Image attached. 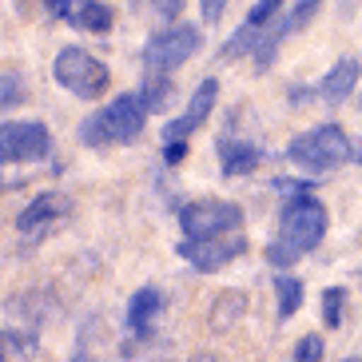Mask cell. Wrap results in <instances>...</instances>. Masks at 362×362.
<instances>
[{
  "label": "cell",
  "instance_id": "cell-7",
  "mask_svg": "<svg viewBox=\"0 0 362 362\" xmlns=\"http://www.w3.org/2000/svg\"><path fill=\"white\" fill-rule=\"evenodd\" d=\"M64 219H68V199L60 192H44L16 215V231H21L28 243H40V239H48Z\"/></svg>",
  "mask_w": 362,
  "mask_h": 362
},
{
  "label": "cell",
  "instance_id": "cell-15",
  "mask_svg": "<svg viewBox=\"0 0 362 362\" xmlns=\"http://www.w3.org/2000/svg\"><path fill=\"white\" fill-rule=\"evenodd\" d=\"M275 298H279V319H291L298 307H303V283L291 275L275 279Z\"/></svg>",
  "mask_w": 362,
  "mask_h": 362
},
{
  "label": "cell",
  "instance_id": "cell-8",
  "mask_svg": "<svg viewBox=\"0 0 362 362\" xmlns=\"http://www.w3.org/2000/svg\"><path fill=\"white\" fill-rule=\"evenodd\" d=\"M52 151V136L44 124H4L0 128V163L40 160Z\"/></svg>",
  "mask_w": 362,
  "mask_h": 362
},
{
  "label": "cell",
  "instance_id": "cell-5",
  "mask_svg": "<svg viewBox=\"0 0 362 362\" xmlns=\"http://www.w3.org/2000/svg\"><path fill=\"white\" fill-rule=\"evenodd\" d=\"M52 76H56V84L68 88V92H72V96H80V100L104 96L107 84H112V72H107V64L100 60V56L84 52V48H64V52L56 56Z\"/></svg>",
  "mask_w": 362,
  "mask_h": 362
},
{
  "label": "cell",
  "instance_id": "cell-12",
  "mask_svg": "<svg viewBox=\"0 0 362 362\" xmlns=\"http://www.w3.org/2000/svg\"><path fill=\"white\" fill-rule=\"evenodd\" d=\"M358 72H362L358 60H351V56L339 60V64L330 68V76L319 84V96L327 100V104H342V100L354 92V84H358Z\"/></svg>",
  "mask_w": 362,
  "mask_h": 362
},
{
  "label": "cell",
  "instance_id": "cell-18",
  "mask_svg": "<svg viewBox=\"0 0 362 362\" xmlns=\"http://www.w3.org/2000/svg\"><path fill=\"white\" fill-rule=\"evenodd\" d=\"M21 100H24V84H21V76L4 72V76H0V112L16 107Z\"/></svg>",
  "mask_w": 362,
  "mask_h": 362
},
{
  "label": "cell",
  "instance_id": "cell-9",
  "mask_svg": "<svg viewBox=\"0 0 362 362\" xmlns=\"http://www.w3.org/2000/svg\"><path fill=\"white\" fill-rule=\"evenodd\" d=\"M44 8L52 12V16H60V21H68L72 28H80V33H112V21H116V12L107 8L104 0H40Z\"/></svg>",
  "mask_w": 362,
  "mask_h": 362
},
{
  "label": "cell",
  "instance_id": "cell-19",
  "mask_svg": "<svg viewBox=\"0 0 362 362\" xmlns=\"http://www.w3.org/2000/svg\"><path fill=\"white\" fill-rule=\"evenodd\" d=\"M279 8H283V0H259L243 24H251V28H267V24H271V16H275Z\"/></svg>",
  "mask_w": 362,
  "mask_h": 362
},
{
  "label": "cell",
  "instance_id": "cell-10",
  "mask_svg": "<svg viewBox=\"0 0 362 362\" xmlns=\"http://www.w3.org/2000/svg\"><path fill=\"white\" fill-rule=\"evenodd\" d=\"M215 96H219V80H203V84L195 88V96H192V104H187V112H183L180 119H171V124H168L163 139H168V144H187V136H192L195 128H203V119L211 116Z\"/></svg>",
  "mask_w": 362,
  "mask_h": 362
},
{
  "label": "cell",
  "instance_id": "cell-2",
  "mask_svg": "<svg viewBox=\"0 0 362 362\" xmlns=\"http://www.w3.org/2000/svg\"><path fill=\"white\" fill-rule=\"evenodd\" d=\"M322 235H327V207L315 195L295 192L287 195V207L279 215V239L267 247V259L275 267H287L307 251H315L322 243Z\"/></svg>",
  "mask_w": 362,
  "mask_h": 362
},
{
  "label": "cell",
  "instance_id": "cell-23",
  "mask_svg": "<svg viewBox=\"0 0 362 362\" xmlns=\"http://www.w3.org/2000/svg\"><path fill=\"white\" fill-rule=\"evenodd\" d=\"M163 160H168V163H183V160H187V144H168V148H163Z\"/></svg>",
  "mask_w": 362,
  "mask_h": 362
},
{
  "label": "cell",
  "instance_id": "cell-16",
  "mask_svg": "<svg viewBox=\"0 0 362 362\" xmlns=\"http://www.w3.org/2000/svg\"><path fill=\"white\" fill-rule=\"evenodd\" d=\"M319 4H322V0H298V4H295V12H291L287 21H279V28H283V36H287V33H298L303 24H310V16L319 12Z\"/></svg>",
  "mask_w": 362,
  "mask_h": 362
},
{
  "label": "cell",
  "instance_id": "cell-6",
  "mask_svg": "<svg viewBox=\"0 0 362 362\" xmlns=\"http://www.w3.org/2000/svg\"><path fill=\"white\" fill-rule=\"evenodd\" d=\"M203 36L195 33L192 24H175L168 33H156L148 44H144V64H148V76H168L171 68H180L187 56L199 52Z\"/></svg>",
  "mask_w": 362,
  "mask_h": 362
},
{
  "label": "cell",
  "instance_id": "cell-11",
  "mask_svg": "<svg viewBox=\"0 0 362 362\" xmlns=\"http://www.w3.org/2000/svg\"><path fill=\"white\" fill-rule=\"evenodd\" d=\"M160 307H163V298H160V291H156V287H139L136 295H132V303H128V327H132L136 339H148V334H151Z\"/></svg>",
  "mask_w": 362,
  "mask_h": 362
},
{
  "label": "cell",
  "instance_id": "cell-17",
  "mask_svg": "<svg viewBox=\"0 0 362 362\" xmlns=\"http://www.w3.org/2000/svg\"><path fill=\"white\" fill-rule=\"evenodd\" d=\"M342 307H346V291L330 287L327 295H322V322H327V327H339V322H342Z\"/></svg>",
  "mask_w": 362,
  "mask_h": 362
},
{
  "label": "cell",
  "instance_id": "cell-1",
  "mask_svg": "<svg viewBox=\"0 0 362 362\" xmlns=\"http://www.w3.org/2000/svg\"><path fill=\"white\" fill-rule=\"evenodd\" d=\"M180 227H183V243L180 255L211 275L219 267H227L231 259H239L247 251V235H243V207L227 199H199L187 203L180 211Z\"/></svg>",
  "mask_w": 362,
  "mask_h": 362
},
{
  "label": "cell",
  "instance_id": "cell-14",
  "mask_svg": "<svg viewBox=\"0 0 362 362\" xmlns=\"http://www.w3.org/2000/svg\"><path fill=\"white\" fill-rule=\"evenodd\" d=\"M36 339L24 330H0V362H33Z\"/></svg>",
  "mask_w": 362,
  "mask_h": 362
},
{
  "label": "cell",
  "instance_id": "cell-20",
  "mask_svg": "<svg viewBox=\"0 0 362 362\" xmlns=\"http://www.w3.org/2000/svg\"><path fill=\"white\" fill-rule=\"evenodd\" d=\"M322 351H327V346H322L319 334H307V339L295 346V362H322Z\"/></svg>",
  "mask_w": 362,
  "mask_h": 362
},
{
  "label": "cell",
  "instance_id": "cell-3",
  "mask_svg": "<svg viewBox=\"0 0 362 362\" xmlns=\"http://www.w3.org/2000/svg\"><path fill=\"white\" fill-rule=\"evenodd\" d=\"M148 100L144 92H124L119 100H112L107 107H100L92 119L80 124V139L88 148H104V144H132L148 124Z\"/></svg>",
  "mask_w": 362,
  "mask_h": 362
},
{
  "label": "cell",
  "instance_id": "cell-21",
  "mask_svg": "<svg viewBox=\"0 0 362 362\" xmlns=\"http://www.w3.org/2000/svg\"><path fill=\"white\" fill-rule=\"evenodd\" d=\"M183 4H187V0H151V12L163 16V21H175V16L183 12Z\"/></svg>",
  "mask_w": 362,
  "mask_h": 362
},
{
  "label": "cell",
  "instance_id": "cell-24",
  "mask_svg": "<svg viewBox=\"0 0 362 362\" xmlns=\"http://www.w3.org/2000/svg\"><path fill=\"white\" fill-rule=\"evenodd\" d=\"M187 362H219V358H215V354H207V351H199V354H192Z\"/></svg>",
  "mask_w": 362,
  "mask_h": 362
},
{
  "label": "cell",
  "instance_id": "cell-4",
  "mask_svg": "<svg viewBox=\"0 0 362 362\" xmlns=\"http://www.w3.org/2000/svg\"><path fill=\"white\" fill-rule=\"evenodd\" d=\"M287 156H291L295 168L322 175V171H330V168H339V163L351 160L354 148H351V139H346V132H342L339 124H319L315 132H303V136L291 139Z\"/></svg>",
  "mask_w": 362,
  "mask_h": 362
},
{
  "label": "cell",
  "instance_id": "cell-13",
  "mask_svg": "<svg viewBox=\"0 0 362 362\" xmlns=\"http://www.w3.org/2000/svg\"><path fill=\"white\" fill-rule=\"evenodd\" d=\"M215 148H219V160H223L227 175H247V171H255L263 163V151L243 144V139H219Z\"/></svg>",
  "mask_w": 362,
  "mask_h": 362
},
{
  "label": "cell",
  "instance_id": "cell-22",
  "mask_svg": "<svg viewBox=\"0 0 362 362\" xmlns=\"http://www.w3.org/2000/svg\"><path fill=\"white\" fill-rule=\"evenodd\" d=\"M199 4H203V21L207 24H215L227 12V0H199Z\"/></svg>",
  "mask_w": 362,
  "mask_h": 362
}]
</instances>
